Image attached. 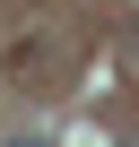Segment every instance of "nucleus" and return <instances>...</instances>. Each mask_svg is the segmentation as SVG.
Wrapping results in <instances>:
<instances>
[{
    "label": "nucleus",
    "mask_w": 139,
    "mask_h": 147,
    "mask_svg": "<svg viewBox=\"0 0 139 147\" xmlns=\"http://www.w3.org/2000/svg\"><path fill=\"white\" fill-rule=\"evenodd\" d=\"M113 52H122V69H139V18H122V35H113Z\"/></svg>",
    "instance_id": "obj_1"
},
{
    "label": "nucleus",
    "mask_w": 139,
    "mask_h": 147,
    "mask_svg": "<svg viewBox=\"0 0 139 147\" xmlns=\"http://www.w3.org/2000/svg\"><path fill=\"white\" fill-rule=\"evenodd\" d=\"M9 147H52V138H9Z\"/></svg>",
    "instance_id": "obj_2"
},
{
    "label": "nucleus",
    "mask_w": 139,
    "mask_h": 147,
    "mask_svg": "<svg viewBox=\"0 0 139 147\" xmlns=\"http://www.w3.org/2000/svg\"><path fill=\"white\" fill-rule=\"evenodd\" d=\"M113 147H139V138H113Z\"/></svg>",
    "instance_id": "obj_3"
}]
</instances>
